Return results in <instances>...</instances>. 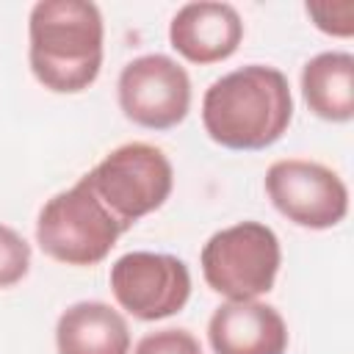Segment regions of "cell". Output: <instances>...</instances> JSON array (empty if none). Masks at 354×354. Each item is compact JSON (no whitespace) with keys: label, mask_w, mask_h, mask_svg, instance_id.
<instances>
[{"label":"cell","mask_w":354,"mask_h":354,"mask_svg":"<svg viewBox=\"0 0 354 354\" xmlns=\"http://www.w3.org/2000/svg\"><path fill=\"white\" fill-rule=\"evenodd\" d=\"M122 232V224L83 177L72 188L50 196L36 218V243L47 257L66 266H97L111 254Z\"/></svg>","instance_id":"obj_3"},{"label":"cell","mask_w":354,"mask_h":354,"mask_svg":"<svg viewBox=\"0 0 354 354\" xmlns=\"http://www.w3.org/2000/svg\"><path fill=\"white\" fill-rule=\"evenodd\" d=\"M282 249L263 221H238L207 238L199 254L202 277L227 301H249L274 288Z\"/></svg>","instance_id":"obj_5"},{"label":"cell","mask_w":354,"mask_h":354,"mask_svg":"<svg viewBox=\"0 0 354 354\" xmlns=\"http://www.w3.org/2000/svg\"><path fill=\"white\" fill-rule=\"evenodd\" d=\"M122 113L147 130L177 127L191 108L188 72L163 53L138 55L122 66L116 80Z\"/></svg>","instance_id":"obj_7"},{"label":"cell","mask_w":354,"mask_h":354,"mask_svg":"<svg viewBox=\"0 0 354 354\" xmlns=\"http://www.w3.org/2000/svg\"><path fill=\"white\" fill-rule=\"evenodd\" d=\"M243 39V19L230 3H185L169 22L171 47L191 64L227 61Z\"/></svg>","instance_id":"obj_9"},{"label":"cell","mask_w":354,"mask_h":354,"mask_svg":"<svg viewBox=\"0 0 354 354\" xmlns=\"http://www.w3.org/2000/svg\"><path fill=\"white\" fill-rule=\"evenodd\" d=\"M301 94L315 116L326 122H351L354 55L346 50H329L313 55L301 69Z\"/></svg>","instance_id":"obj_12"},{"label":"cell","mask_w":354,"mask_h":354,"mask_svg":"<svg viewBox=\"0 0 354 354\" xmlns=\"http://www.w3.org/2000/svg\"><path fill=\"white\" fill-rule=\"evenodd\" d=\"M293 119L285 72L249 64L213 80L202 97L205 133L227 149H266L282 138Z\"/></svg>","instance_id":"obj_1"},{"label":"cell","mask_w":354,"mask_h":354,"mask_svg":"<svg viewBox=\"0 0 354 354\" xmlns=\"http://www.w3.org/2000/svg\"><path fill=\"white\" fill-rule=\"evenodd\" d=\"M207 340L213 354H285L288 326L266 301H224L207 321Z\"/></svg>","instance_id":"obj_10"},{"label":"cell","mask_w":354,"mask_h":354,"mask_svg":"<svg viewBox=\"0 0 354 354\" xmlns=\"http://www.w3.org/2000/svg\"><path fill=\"white\" fill-rule=\"evenodd\" d=\"M304 11L310 14V19L315 22L318 30L329 33V36H351L354 33V3L351 0H340V3H307Z\"/></svg>","instance_id":"obj_14"},{"label":"cell","mask_w":354,"mask_h":354,"mask_svg":"<svg viewBox=\"0 0 354 354\" xmlns=\"http://www.w3.org/2000/svg\"><path fill=\"white\" fill-rule=\"evenodd\" d=\"M58 354H130V329L105 301H77L58 315Z\"/></svg>","instance_id":"obj_11"},{"label":"cell","mask_w":354,"mask_h":354,"mask_svg":"<svg viewBox=\"0 0 354 354\" xmlns=\"http://www.w3.org/2000/svg\"><path fill=\"white\" fill-rule=\"evenodd\" d=\"M33 77L55 94L88 88L102 66V14L86 0H39L28 17Z\"/></svg>","instance_id":"obj_2"},{"label":"cell","mask_w":354,"mask_h":354,"mask_svg":"<svg viewBox=\"0 0 354 354\" xmlns=\"http://www.w3.org/2000/svg\"><path fill=\"white\" fill-rule=\"evenodd\" d=\"M108 213L130 230L141 216L158 210L174 185L166 152L147 141H127L111 149L88 174H83Z\"/></svg>","instance_id":"obj_4"},{"label":"cell","mask_w":354,"mask_h":354,"mask_svg":"<svg viewBox=\"0 0 354 354\" xmlns=\"http://www.w3.org/2000/svg\"><path fill=\"white\" fill-rule=\"evenodd\" d=\"M30 268V243L11 227L0 224V288L17 285Z\"/></svg>","instance_id":"obj_13"},{"label":"cell","mask_w":354,"mask_h":354,"mask_svg":"<svg viewBox=\"0 0 354 354\" xmlns=\"http://www.w3.org/2000/svg\"><path fill=\"white\" fill-rule=\"evenodd\" d=\"M266 194L293 224L307 230L337 227L348 213V188L337 171L318 160L285 158L268 166Z\"/></svg>","instance_id":"obj_6"},{"label":"cell","mask_w":354,"mask_h":354,"mask_svg":"<svg viewBox=\"0 0 354 354\" xmlns=\"http://www.w3.org/2000/svg\"><path fill=\"white\" fill-rule=\"evenodd\" d=\"M111 290L122 310L138 321L180 313L191 296L188 266L163 252H127L111 266Z\"/></svg>","instance_id":"obj_8"},{"label":"cell","mask_w":354,"mask_h":354,"mask_svg":"<svg viewBox=\"0 0 354 354\" xmlns=\"http://www.w3.org/2000/svg\"><path fill=\"white\" fill-rule=\"evenodd\" d=\"M133 354H202V346L188 329H158L144 335Z\"/></svg>","instance_id":"obj_15"}]
</instances>
